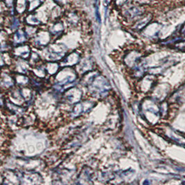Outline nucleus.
<instances>
[{
    "mask_svg": "<svg viewBox=\"0 0 185 185\" xmlns=\"http://www.w3.org/2000/svg\"><path fill=\"white\" fill-rule=\"evenodd\" d=\"M181 33L184 36H185V25H184L183 27L181 29Z\"/></svg>",
    "mask_w": 185,
    "mask_h": 185,
    "instance_id": "nucleus-1",
    "label": "nucleus"
}]
</instances>
